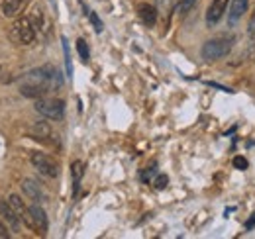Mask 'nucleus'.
Here are the masks:
<instances>
[{
  "label": "nucleus",
  "instance_id": "nucleus-1",
  "mask_svg": "<svg viewBox=\"0 0 255 239\" xmlns=\"http://www.w3.org/2000/svg\"><path fill=\"white\" fill-rule=\"evenodd\" d=\"M22 82L42 84V86L53 90V88H59V86L63 84V79H61V73H59L55 67H51V65H43V67H40V69L30 71V73L24 77Z\"/></svg>",
  "mask_w": 255,
  "mask_h": 239
},
{
  "label": "nucleus",
  "instance_id": "nucleus-2",
  "mask_svg": "<svg viewBox=\"0 0 255 239\" xmlns=\"http://www.w3.org/2000/svg\"><path fill=\"white\" fill-rule=\"evenodd\" d=\"M234 47V41L228 40V38H214V40H208L202 43L200 47V55L204 61L212 63V61H218V59H224L226 55H230Z\"/></svg>",
  "mask_w": 255,
  "mask_h": 239
},
{
  "label": "nucleus",
  "instance_id": "nucleus-3",
  "mask_svg": "<svg viewBox=\"0 0 255 239\" xmlns=\"http://www.w3.org/2000/svg\"><path fill=\"white\" fill-rule=\"evenodd\" d=\"M34 110L47 120L59 122V120H63V116H65V102L59 100V98H45L43 96V98H38L34 102Z\"/></svg>",
  "mask_w": 255,
  "mask_h": 239
},
{
  "label": "nucleus",
  "instance_id": "nucleus-4",
  "mask_svg": "<svg viewBox=\"0 0 255 239\" xmlns=\"http://www.w3.org/2000/svg\"><path fill=\"white\" fill-rule=\"evenodd\" d=\"M12 36L16 38L18 43L22 45H32L36 41V26L32 24L30 18H20L12 26Z\"/></svg>",
  "mask_w": 255,
  "mask_h": 239
},
{
  "label": "nucleus",
  "instance_id": "nucleus-5",
  "mask_svg": "<svg viewBox=\"0 0 255 239\" xmlns=\"http://www.w3.org/2000/svg\"><path fill=\"white\" fill-rule=\"evenodd\" d=\"M30 161H32L34 169H36L38 173H42L43 177H47V179L59 177V165H57L49 155H45V153H32Z\"/></svg>",
  "mask_w": 255,
  "mask_h": 239
},
{
  "label": "nucleus",
  "instance_id": "nucleus-6",
  "mask_svg": "<svg viewBox=\"0 0 255 239\" xmlns=\"http://www.w3.org/2000/svg\"><path fill=\"white\" fill-rule=\"evenodd\" d=\"M228 4H230V0H212L208 10H206V26L208 28H214L222 20V16L228 10Z\"/></svg>",
  "mask_w": 255,
  "mask_h": 239
},
{
  "label": "nucleus",
  "instance_id": "nucleus-7",
  "mask_svg": "<svg viewBox=\"0 0 255 239\" xmlns=\"http://www.w3.org/2000/svg\"><path fill=\"white\" fill-rule=\"evenodd\" d=\"M22 190H24V194H26L30 200H34L36 204H43V202L47 200V196H45V192L42 190V186H40L36 180H32V179H24V180H22Z\"/></svg>",
  "mask_w": 255,
  "mask_h": 239
},
{
  "label": "nucleus",
  "instance_id": "nucleus-8",
  "mask_svg": "<svg viewBox=\"0 0 255 239\" xmlns=\"http://www.w3.org/2000/svg\"><path fill=\"white\" fill-rule=\"evenodd\" d=\"M8 202H10V206L16 210V214L20 216V219H22V223H26L30 229H34V221H32V214H30V208L24 204V200L18 196V194H10V198H8Z\"/></svg>",
  "mask_w": 255,
  "mask_h": 239
},
{
  "label": "nucleus",
  "instance_id": "nucleus-9",
  "mask_svg": "<svg viewBox=\"0 0 255 239\" xmlns=\"http://www.w3.org/2000/svg\"><path fill=\"white\" fill-rule=\"evenodd\" d=\"M0 216H2V219L10 225L12 231H20V216L16 214V210L10 206V202H4V200H0Z\"/></svg>",
  "mask_w": 255,
  "mask_h": 239
},
{
  "label": "nucleus",
  "instance_id": "nucleus-10",
  "mask_svg": "<svg viewBox=\"0 0 255 239\" xmlns=\"http://www.w3.org/2000/svg\"><path fill=\"white\" fill-rule=\"evenodd\" d=\"M247 6H249V0H232L230 12H228V26H235L247 12Z\"/></svg>",
  "mask_w": 255,
  "mask_h": 239
},
{
  "label": "nucleus",
  "instance_id": "nucleus-11",
  "mask_svg": "<svg viewBox=\"0 0 255 239\" xmlns=\"http://www.w3.org/2000/svg\"><path fill=\"white\" fill-rule=\"evenodd\" d=\"M30 0H2V4H0V10L6 18H14L18 16L20 12H24V8L28 6Z\"/></svg>",
  "mask_w": 255,
  "mask_h": 239
},
{
  "label": "nucleus",
  "instance_id": "nucleus-12",
  "mask_svg": "<svg viewBox=\"0 0 255 239\" xmlns=\"http://www.w3.org/2000/svg\"><path fill=\"white\" fill-rule=\"evenodd\" d=\"M30 214H32V221H34V231L45 233L47 231V216L43 212V208L40 204L30 206Z\"/></svg>",
  "mask_w": 255,
  "mask_h": 239
},
{
  "label": "nucleus",
  "instance_id": "nucleus-13",
  "mask_svg": "<svg viewBox=\"0 0 255 239\" xmlns=\"http://www.w3.org/2000/svg\"><path fill=\"white\" fill-rule=\"evenodd\" d=\"M138 16H140V20H142L146 26H149V28H153L155 22H157V10H155L151 4H148V2L138 4Z\"/></svg>",
  "mask_w": 255,
  "mask_h": 239
},
{
  "label": "nucleus",
  "instance_id": "nucleus-14",
  "mask_svg": "<svg viewBox=\"0 0 255 239\" xmlns=\"http://www.w3.org/2000/svg\"><path fill=\"white\" fill-rule=\"evenodd\" d=\"M20 92H22L26 98H34V100H38V98H43L45 94H49L51 90H49V88H45V86H42V84L22 82V86H20Z\"/></svg>",
  "mask_w": 255,
  "mask_h": 239
},
{
  "label": "nucleus",
  "instance_id": "nucleus-15",
  "mask_svg": "<svg viewBox=\"0 0 255 239\" xmlns=\"http://www.w3.org/2000/svg\"><path fill=\"white\" fill-rule=\"evenodd\" d=\"M83 175H85V165H83V161H73V163H71V177H73V194H75V196H77V192H79Z\"/></svg>",
  "mask_w": 255,
  "mask_h": 239
},
{
  "label": "nucleus",
  "instance_id": "nucleus-16",
  "mask_svg": "<svg viewBox=\"0 0 255 239\" xmlns=\"http://www.w3.org/2000/svg\"><path fill=\"white\" fill-rule=\"evenodd\" d=\"M32 132H34V139L51 138V128L47 126V122H36V124L32 126Z\"/></svg>",
  "mask_w": 255,
  "mask_h": 239
},
{
  "label": "nucleus",
  "instance_id": "nucleus-17",
  "mask_svg": "<svg viewBox=\"0 0 255 239\" xmlns=\"http://www.w3.org/2000/svg\"><path fill=\"white\" fill-rule=\"evenodd\" d=\"M196 2H198V0H179V4H177V8H175V12H177L181 18H185V16L196 6Z\"/></svg>",
  "mask_w": 255,
  "mask_h": 239
},
{
  "label": "nucleus",
  "instance_id": "nucleus-18",
  "mask_svg": "<svg viewBox=\"0 0 255 239\" xmlns=\"http://www.w3.org/2000/svg\"><path fill=\"white\" fill-rule=\"evenodd\" d=\"M77 51H79V57L86 63L88 59H90V51H88V45H86V41L81 38V40H77Z\"/></svg>",
  "mask_w": 255,
  "mask_h": 239
},
{
  "label": "nucleus",
  "instance_id": "nucleus-19",
  "mask_svg": "<svg viewBox=\"0 0 255 239\" xmlns=\"http://www.w3.org/2000/svg\"><path fill=\"white\" fill-rule=\"evenodd\" d=\"M232 165H234V169H237V171H245V169H247V159L241 157V155H237V157H234Z\"/></svg>",
  "mask_w": 255,
  "mask_h": 239
},
{
  "label": "nucleus",
  "instance_id": "nucleus-20",
  "mask_svg": "<svg viewBox=\"0 0 255 239\" xmlns=\"http://www.w3.org/2000/svg\"><path fill=\"white\" fill-rule=\"evenodd\" d=\"M88 20H90V24L94 26V30H96V32H102V30H104V26H102L100 18L96 16V12H88Z\"/></svg>",
  "mask_w": 255,
  "mask_h": 239
},
{
  "label": "nucleus",
  "instance_id": "nucleus-21",
  "mask_svg": "<svg viewBox=\"0 0 255 239\" xmlns=\"http://www.w3.org/2000/svg\"><path fill=\"white\" fill-rule=\"evenodd\" d=\"M155 188L157 190H163V188H167V184H169V179H167V175H159L157 179H155Z\"/></svg>",
  "mask_w": 255,
  "mask_h": 239
},
{
  "label": "nucleus",
  "instance_id": "nucleus-22",
  "mask_svg": "<svg viewBox=\"0 0 255 239\" xmlns=\"http://www.w3.org/2000/svg\"><path fill=\"white\" fill-rule=\"evenodd\" d=\"M247 34L255 40V8H253V12H251V16H249V24H247Z\"/></svg>",
  "mask_w": 255,
  "mask_h": 239
},
{
  "label": "nucleus",
  "instance_id": "nucleus-23",
  "mask_svg": "<svg viewBox=\"0 0 255 239\" xmlns=\"http://www.w3.org/2000/svg\"><path fill=\"white\" fill-rule=\"evenodd\" d=\"M0 237H2V239H6V237H10V233H8V227L2 223V221H0Z\"/></svg>",
  "mask_w": 255,
  "mask_h": 239
},
{
  "label": "nucleus",
  "instance_id": "nucleus-24",
  "mask_svg": "<svg viewBox=\"0 0 255 239\" xmlns=\"http://www.w3.org/2000/svg\"><path fill=\"white\" fill-rule=\"evenodd\" d=\"M253 227H255V214H251V218L245 221V229H247V231L253 229Z\"/></svg>",
  "mask_w": 255,
  "mask_h": 239
}]
</instances>
